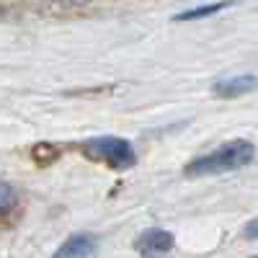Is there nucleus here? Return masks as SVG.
<instances>
[{
  "instance_id": "nucleus-7",
  "label": "nucleus",
  "mask_w": 258,
  "mask_h": 258,
  "mask_svg": "<svg viewBox=\"0 0 258 258\" xmlns=\"http://www.w3.org/2000/svg\"><path fill=\"white\" fill-rule=\"evenodd\" d=\"M54 158H59V150L52 147V145H36L34 147V160L39 165H49Z\"/></svg>"
},
{
  "instance_id": "nucleus-8",
  "label": "nucleus",
  "mask_w": 258,
  "mask_h": 258,
  "mask_svg": "<svg viewBox=\"0 0 258 258\" xmlns=\"http://www.w3.org/2000/svg\"><path fill=\"white\" fill-rule=\"evenodd\" d=\"M13 202H16V194H13L11 183H3V186H0V212H3V214H11Z\"/></svg>"
},
{
  "instance_id": "nucleus-2",
  "label": "nucleus",
  "mask_w": 258,
  "mask_h": 258,
  "mask_svg": "<svg viewBox=\"0 0 258 258\" xmlns=\"http://www.w3.org/2000/svg\"><path fill=\"white\" fill-rule=\"evenodd\" d=\"M80 153L93 160V163H103L111 170H126L137 165V153L129 140L121 137H93L85 140L80 145Z\"/></svg>"
},
{
  "instance_id": "nucleus-5",
  "label": "nucleus",
  "mask_w": 258,
  "mask_h": 258,
  "mask_svg": "<svg viewBox=\"0 0 258 258\" xmlns=\"http://www.w3.org/2000/svg\"><path fill=\"white\" fill-rule=\"evenodd\" d=\"M255 85H258L255 75H235V78L214 83V96H220V98H238L243 93H250Z\"/></svg>"
},
{
  "instance_id": "nucleus-10",
  "label": "nucleus",
  "mask_w": 258,
  "mask_h": 258,
  "mask_svg": "<svg viewBox=\"0 0 258 258\" xmlns=\"http://www.w3.org/2000/svg\"><path fill=\"white\" fill-rule=\"evenodd\" d=\"M147 258H168V255H147Z\"/></svg>"
},
{
  "instance_id": "nucleus-6",
  "label": "nucleus",
  "mask_w": 258,
  "mask_h": 258,
  "mask_svg": "<svg viewBox=\"0 0 258 258\" xmlns=\"http://www.w3.org/2000/svg\"><path fill=\"white\" fill-rule=\"evenodd\" d=\"M232 6V0H222V3H212V6H202V8H194V11H186V13H178L176 21H194V18H204V16H212L222 8Z\"/></svg>"
},
{
  "instance_id": "nucleus-3",
  "label": "nucleus",
  "mask_w": 258,
  "mask_h": 258,
  "mask_svg": "<svg viewBox=\"0 0 258 258\" xmlns=\"http://www.w3.org/2000/svg\"><path fill=\"white\" fill-rule=\"evenodd\" d=\"M176 245V238L173 232L168 230H160V227H153V230H145L140 238L135 240V248L142 253V258L147 255H168Z\"/></svg>"
},
{
  "instance_id": "nucleus-9",
  "label": "nucleus",
  "mask_w": 258,
  "mask_h": 258,
  "mask_svg": "<svg viewBox=\"0 0 258 258\" xmlns=\"http://www.w3.org/2000/svg\"><path fill=\"white\" fill-rule=\"evenodd\" d=\"M243 232H245V238H248V240H258V220H250V222L245 225Z\"/></svg>"
},
{
  "instance_id": "nucleus-1",
  "label": "nucleus",
  "mask_w": 258,
  "mask_h": 258,
  "mask_svg": "<svg viewBox=\"0 0 258 258\" xmlns=\"http://www.w3.org/2000/svg\"><path fill=\"white\" fill-rule=\"evenodd\" d=\"M255 158V145L248 140H230L220 147H214L212 153L194 158L186 168L183 176L188 178H199V176H220V173H230L238 170L243 165H248Z\"/></svg>"
},
{
  "instance_id": "nucleus-4",
  "label": "nucleus",
  "mask_w": 258,
  "mask_h": 258,
  "mask_svg": "<svg viewBox=\"0 0 258 258\" xmlns=\"http://www.w3.org/2000/svg\"><path fill=\"white\" fill-rule=\"evenodd\" d=\"M96 245H98L96 235H91V232H78V235H73V238L64 240V243L54 250L52 258H91V255L96 253Z\"/></svg>"
}]
</instances>
